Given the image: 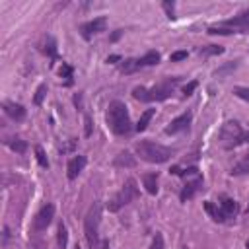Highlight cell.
<instances>
[{
    "mask_svg": "<svg viewBox=\"0 0 249 249\" xmlns=\"http://www.w3.org/2000/svg\"><path fill=\"white\" fill-rule=\"evenodd\" d=\"M115 165H126V167H132V165H134V160L130 158L128 152H121V154L115 158Z\"/></svg>",
    "mask_w": 249,
    "mask_h": 249,
    "instance_id": "obj_24",
    "label": "cell"
},
{
    "mask_svg": "<svg viewBox=\"0 0 249 249\" xmlns=\"http://www.w3.org/2000/svg\"><path fill=\"white\" fill-rule=\"evenodd\" d=\"M245 134L247 132L241 130V126H239L237 121H228L220 128V144L226 150H231V148H235V146H239V144L245 142Z\"/></svg>",
    "mask_w": 249,
    "mask_h": 249,
    "instance_id": "obj_7",
    "label": "cell"
},
{
    "mask_svg": "<svg viewBox=\"0 0 249 249\" xmlns=\"http://www.w3.org/2000/svg\"><path fill=\"white\" fill-rule=\"evenodd\" d=\"M103 249H109V243L107 241H103Z\"/></svg>",
    "mask_w": 249,
    "mask_h": 249,
    "instance_id": "obj_40",
    "label": "cell"
},
{
    "mask_svg": "<svg viewBox=\"0 0 249 249\" xmlns=\"http://www.w3.org/2000/svg\"><path fill=\"white\" fill-rule=\"evenodd\" d=\"M134 148H136V154L144 161H150V163H163L175 154V150L161 146L158 142H152V140H140V142H136Z\"/></svg>",
    "mask_w": 249,
    "mask_h": 249,
    "instance_id": "obj_3",
    "label": "cell"
},
{
    "mask_svg": "<svg viewBox=\"0 0 249 249\" xmlns=\"http://www.w3.org/2000/svg\"><path fill=\"white\" fill-rule=\"evenodd\" d=\"M47 95V86L45 84H41L39 88H37V91H35V97H33V101H35V105H41L43 103V97Z\"/></svg>",
    "mask_w": 249,
    "mask_h": 249,
    "instance_id": "obj_30",
    "label": "cell"
},
{
    "mask_svg": "<svg viewBox=\"0 0 249 249\" xmlns=\"http://www.w3.org/2000/svg\"><path fill=\"white\" fill-rule=\"evenodd\" d=\"M138 195H140V191H138L136 181H134V179H126L124 185L121 187V191H119V193L111 198V202L107 204L109 212H117V210H121L123 206H126V204H130L134 198H138Z\"/></svg>",
    "mask_w": 249,
    "mask_h": 249,
    "instance_id": "obj_5",
    "label": "cell"
},
{
    "mask_svg": "<svg viewBox=\"0 0 249 249\" xmlns=\"http://www.w3.org/2000/svg\"><path fill=\"white\" fill-rule=\"evenodd\" d=\"M99 222H101V204L99 202H93L84 218V233H86V239L89 243L91 249L97 247V230H99Z\"/></svg>",
    "mask_w": 249,
    "mask_h": 249,
    "instance_id": "obj_6",
    "label": "cell"
},
{
    "mask_svg": "<svg viewBox=\"0 0 249 249\" xmlns=\"http://www.w3.org/2000/svg\"><path fill=\"white\" fill-rule=\"evenodd\" d=\"M191 121H193V113H191V111H187V113H183V115L175 117V119L165 126V134H175V132L187 130V128H189V124H191Z\"/></svg>",
    "mask_w": 249,
    "mask_h": 249,
    "instance_id": "obj_9",
    "label": "cell"
},
{
    "mask_svg": "<svg viewBox=\"0 0 249 249\" xmlns=\"http://www.w3.org/2000/svg\"><path fill=\"white\" fill-rule=\"evenodd\" d=\"M107 124H109V128L115 132V134H119V136H123V134H128L130 130H132V126H130V117H128V109H126V105L123 103V101H111L109 103V107H107Z\"/></svg>",
    "mask_w": 249,
    "mask_h": 249,
    "instance_id": "obj_2",
    "label": "cell"
},
{
    "mask_svg": "<svg viewBox=\"0 0 249 249\" xmlns=\"http://www.w3.org/2000/svg\"><path fill=\"white\" fill-rule=\"evenodd\" d=\"M56 239H58V247L60 249H66V245H68V230H66V226L62 222L58 224V235H56Z\"/></svg>",
    "mask_w": 249,
    "mask_h": 249,
    "instance_id": "obj_22",
    "label": "cell"
},
{
    "mask_svg": "<svg viewBox=\"0 0 249 249\" xmlns=\"http://www.w3.org/2000/svg\"><path fill=\"white\" fill-rule=\"evenodd\" d=\"M161 6H163V10H165L167 18H169V19H175V4H173V2H169V0H165Z\"/></svg>",
    "mask_w": 249,
    "mask_h": 249,
    "instance_id": "obj_32",
    "label": "cell"
},
{
    "mask_svg": "<svg viewBox=\"0 0 249 249\" xmlns=\"http://www.w3.org/2000/svg\"><path fill=\"white\" fill-rule=\"evenodd\" d=\"M121 35H123V29H117V31H115V33H113V35L109 37V41H117V39H119Z\"/></svg>",
    "mask_w": 249,
    "mask_h": 249,
    "instance_id": "obj_39",
    "label": "cell"
},
{
    "mask_svg": "<svg viewBox=\"0 0 249 249\" xmlns=\"http://www.w3.org/2000/svg\"><path fill=\"white\" fill-rule=\"evenodd\" d=\"M154 113H156V109H146V111L140 115V119H138V124H136V130H138V132L146 130V126H148V123L152 121Z\"/></svg>",
    "mask_w": 249,
    "mask_h": 249,
    "instance_id": "obj_20",
    "label": "cell"
},
{
    "mask_svg": "<svg viewBox=\"0 0 249 249\" xmlns=\"http://www.w3.org/2000/svg\"><path fill=\"white\" fill-rule=\"evenodd\" d=\"M105 27H107V18H95V19H91V21H88V23L82 25V35L86 39H89L91 35L105 31Z\"/></svg>",
    "mask_w": 249,
    "mask_h": 249,
    "instance_id": "obj_10",
    "label": "cell"
},
{
    "mask_svg": "<svg viewBox=\"0 0 249 249\" xmlns=\"http://www.w3.org/2000/svg\"><path fill=\"white\" fill-rule=\"evenodd\" d=\"M4 113L8 117H12L14 121H23L25 119V107L19 105V103H14V101H6L4 103Z\"/></svg>",
    "mask_w": 249,
    "mask_h": 249,
    "instance_id": "obj_11",
    "label": "cell"
},
{
    "mask_svg": "<svg viewBox=\"0 0 249 249\" xmlns=\"http://www.w3.org/2000/svg\"><path fill=\"white\" fill-rule=\"evenodd\" d=\"M150 249H163V237H161V233H156V235H154Z\"/></svg>",
    "mask_w": 249,
    "mask_h": 249,
    "instance_id": "obj_33",
    "label": "cell"
},
{
    "mask_svg": "<svg viewBox=\"0 0 249 249\" xmlns=\"http://www.w3.org/2000/svg\"><path fill=\"white\" fill-rule=\"evenodd\" d=\"M230 173H231V175H245V173H249V154L243 156V158L231 167Z\"/></svg>",
    "mask_w": 249,
    "mask_h": 249,
    "instance_id": "obj_18",
    "label": "cell"
},
{
    "mask_svg": "<svg viewBox=\"0 0 249 249\" xmlns=\"http://www.w3.org/2000/svg\"><path fill=\"white\" fill-rule=\"evenodd\" d=\"M76 249H80V247H76Z\"/></svg>",
    "mask_w": 249,
    "mask_h": 249,
    "instance_id": "obj_43",
    "label": "cell"
},
{
    "mask_svg": "<svg viewBox=\"0 0 249 249\" xmlns=\"http://www.w3.org/2000/svg\"><path fill=\"white\" fill-rule=\"evenodd\" d=\"M171 173H175V175H181V177H183V175L198 173V169H196L195 165H193V167H187V169H181V167H177V165H175V167H171Z\"/></svg>",
    "mask_w": 249,
    "mask_h": 249,
    "instance_id": "obj_31",
    "label": "cell"
},
{
    "mask_svg": "<svg viewBox=\"0 0 249 249\" xmlns=\"http://www.w3.org/2000/svg\"><path fill=\"white\" fill-rule=\"evenodd\" d=\"M54 218V206L53 204H45L37 214H35V220H33V228L37 231H43L49 228V224L53 222Z\"/></svg>",
    "mask_w": 249,
    "mask_h": 249,
    "instance_id": "obj_8",
    "label": "cell"
},
{
    "mask_svg": "<svg viewBox=\"0 0 249 249\" xmlns=\"http://www.w3.org/2000/svg\"><path fill=\"white\" fill-rule=\"evenodd\" d=\"M210 35H231V33H247L249 31V10H243L241 14L224 19L216 25H210L206 29Z\"/></svg>",
    "mask_w": 249,
    "mask_h": 249,
    "instance_id": "obj_4",
    "label": "cell"
},
{
    "mask_svg": "<svg viewBox=\"0 0 249 249\" xmlns=\"http://www.w3.org/2000/svg\"><path fill=\"white\" fill-rule=\"evenodd\" d=\"M247 214H249V206H247Z\"/></svg>",
    "mask_w": 249,
    "mask_h": 249,
    "instance_id": "obj_42",
    "label": "cell"
},
{
    "mask_svg": "<svg viewBox=\"0 0 249 249\" xmlns=\"http://www.w3.org/2000/svg\"><path fill=\"white\" fill-rule=\"evenodd\" d=\"M185 249H187V247H185Z\"/></svg>",
    "mask_w": 249,
    "mask_h": 249,
    "instance_id": "obj_44",
    "label": "cell"
},
{
    "mask_svg": "<svg viewBox=\"0 0 249 249\" xmlns=\"http://www.w3.org/2000/svg\"><path fill=\"white\" fill-rule=\"evenodd\" d=\"M202 183H204V181H202V177H200V175H198L195 181H189V183L183 187L181 195H179V196H181V200H189V198H193V196L196 195V191H200V189H202Z\"/></svg>",
    "mask_w": 249,
    "mask_h": 249,
    "instance_id": "obj_12",
    "label": "cell"
},
{
    "mask_svg": "<svg viewBox=\"0 0 249 249\" xmlns=\"http://www.w3.org/2000/svg\"><path fill=\"white\" fill-rule=\"evenodd\" d=\"M204 210L212 216V220H216V222H224L226 220V216H224V212H222V208H218V206H214L210 200H206L204 202Z\"/></svg>",
    "mask_w": 249,
    "mask_h": 249,
    "instance_id": "obj_19",
    "label": "cell"
},
{
    "mask_svg": "<svg viewBox=\"0 0 249 249\" xmlns=\"http://www.w3.org/2000/svg\"><path fill=\"white\" fill-rule=\"evenodd\" d=\"M222 53H224V47H220V45H206V47H200L198 49V54H202V56L222 54Z\"/></svg>",
    "mask_w": 249,
    "mask_h": 249,
    "instance_id": "obj_21",
    "label": "cell"
},
{
    "mask_svg": "<svg viewBox=\"0 0 249 249\" xmlns=\"http://www.w3.org/2000/svg\"><path fill=\"white\" fill-rule=\"evenodd\" d=\"M171 62H177V60H183V58H187V51H177V53H173L171 56Z\"/></svg>",
    "mask_w": 249,
    "mask_h": 249,
    "instance_id": "obj_36",
    "label": "cell"
},
{
    "mask_svg": "<svg viewBox=\"0 0 249 249\" xmlns=\"http://www.w3.org/2000/svg\"><path fill=\"white\" fill-rule=\"evenodd\" d=\"M231 93H233L235 97H239V99H243V101L249 103V88H245V86H235V88L231 89Z\"/></svg>",
    "mask_w": 249,
    "mask_h": 249,
    "instance_id": "obj_26",
    "label": "cell"
},
{
    "mask_svg": "<svg viewBox=\"0 0 249 249\" xmlns=\"http://www.w3.org/2000/svg\"><path fill=\"white\" fill-rule=\"evenodd\" d=\"M72 74H74L72 66H70V64H66V62H62V68H60V78H64L68 86L72 84Z\"/></svg>",
    "mask_w": 249,
    "mask_h": 249,
    "instance_id": "obj_27",
    "label": "cell"
},
{
    "mask_svg": "<svg viewBox=\"0 0 249 249\" xmlns=\"http://www.w3.org/2000/svg\"><path fill=\"white\" fill-rule=\"evenodd\" d=\"M177 84H179V78H165L150 89L144 86H136L132 89V97L138 101H163L173 93Z\"/></svg>",
    "mask_w": 249,
    "mask_h": 249,
    "instance_id": "obj_1",
    "label": "cell"
},
{
    "mask_svg": "<svg viewBox=\"0 0 249 249\" xmlns=\"http://www.w3.org/2000/svg\"><path fill=\"white\" fill-rule=\"evenodd\" d=\"M74 103H76L78 109H82V93H76L74 95Z\"/></svg>",
    "mask_w": 249,
    "mask_h": 249,
    "instance_id": "obj_38",
    "label": "cell"
},
{
    "mask_svg": "<svg viewBox=\"0 0 249 249\" xmlns=\"http://www.w3.org/2000/svg\"><path fill=\"white\" fill-rule=\"evenodd\" d=\"M196 86H198V82L196 80H193V82H189L185 88H183V95H191L195 89H196Z\"/></svg>",
    "mask_w": 249,
    "mask_h": 249,
    "instance_id": "obj_34",
    "label": "cell"
},
{
    "mask_svg": "<svg viewBox=\"0 0 249 249\" xmlns=\"http://www.w3.org/2000/svg\"><path fill=\"white\" fill-rule=\"evenodd\" d=\"M160 62V53L158 51H148L144 56L138 58V68H144V66H154Z\"/></svg>",
    "mask_w": 249,
    "mask_h": 249,
    "instance_id": "obj_15",
    "label": "cell"
},
{
    "mask_svg": "<svg viewBox=\"0 0 249 249\" xmlns=\"http://www.w3.org/2000/svg\"><path fill=\"white\" fill-rule=\"evenodd\" d=\"M35 156H37V161H39L41 167H49V160H47V156H45L41 146H35Z\"/></svg>",
    "mask_w": 249,
    "mask_h": 249,
    "instance_id": "obj_29",
    "label": "cell"
},
{
    "mask_svg": "<svg viewBox=\"0 0 249 249\" xmlns=\"http://www.w3.org/2000/svg\"><path fill=\"white\" fill-rule=\"evenodd\" d=\"M142 181H144V187H146V191L150 195H156L158 193V173H146L142 177Z\"/></svg>",
    "mask_w": 249,
    "mask_h": 249,
    "instance_id": "obj_16",
    "label": "cell"
},
{
    "mask_svg": "<svg viewBox=\"0 0 249 249\" xmlns=\"http://www.w3.org/2000/svg\"><path fill=\"white\" fill-rule=\"evenodd\" d=\"M134 70H138V60H136V58H126V60H123V64H121V72H123V74H132Z\"/></svg>",
    "mask_w": 249,
    "mask_h": 249,
    "instance_id": "obj_23",
    "label": "cell"
},
{
    "mask_svg": "<svg viewBox=\"0 0 249 249\" xmlns=\"http://www.w3.org/2000/svg\"><path fill=\"white\" fill-rule=\"evenodd\" d=\"M107 62L109 64H115V62H123V58L119 54H111V56H107Z\"/></svg>",
    "mask_w": 249,
    "mask_h": 249,
    "instance_id": "obj_37",
    "label": "cell"
},
{
    "mask_svg": "<svg viewBox=\"0 0 249 249\" xmlns=\"http://www.w3.org/2000/svg\"><path fill=\"white\" fill-rule=\"evenodd\" d=\"M220 208H222V212H224L226 220H228V218H233V216L239 212V204H237L233 198H228V196H224V198H222Z\"/></svg>",
    "mask_w": 249,
    "mask_h": 249,
    "instance_id": "obj_14",
    "label": "cell"
},
{
    "mask_svg": "<svg viewBox=\"0 0 249 249\" xmlns=\"http://www.w3.org/2000/svg\"><path fill=\"white\" fill-rule=\"evenodd\" d=\"M235 68H237V60H233V62H228V64H224L222 68H218V70L214 72V76H216V78H222V76H226V74L233 72Z\"/></svg>",
    "mask_w": 249,
    "mask_h": 249,
    "instance_id": "obj_25",
    "label": "cell"
},
{
    "mask_svg": "<svg viewBox=\"0 0 249 249\" xmlns=\"http://www.w3.org/2000/svg\"><path fill=\"white\" fill-rule=\"evenodd\" d=\"M84 124H86L84 134H86V136H91V126H93V124H91V117H89V115L84 117Z\"/></svg>",
    "mask_w": 249,
    "mask_h": 249,
    "instance_id": "obj_35",
    "label": "cell"
},
{
    "mask_svg": "<svg viewBox=\"0 0 249 249\" xmlns=\"http://www.w3.org/2000/svg\"><path fill=\"white\" fill-rule=\"evenodd\" d=\"M4 142H6V146H10V148H12L14 152H18V154H23V152L27 150V142L21 140V138H18V136H14V138H6Z\"/></svg>",
    "mask_w": 249,
    "mask_h": 249,
    "instance_id": "obj_17",
    "label": "cell"
},
{
    "mask_svg": "<svg viewBox=\"0 0 249 249\" xmlns=\"http://www.w3.org/2000/svg\"><path fill=\"white\" fill-rule=\"evenodd\" d=\"M84 165H86V158L84 156H74L70 161H68V167H66V175H68V179L72 181V179H76L78 177V173L84 169Z\"/></svg>",
    "mask_w": 249,
    "mask_h": 249,
    "instance_id": "obj_13",
    "label": "cell"
},
{
    "mask_svg": "<svg viewBox=\"0 0 249 249\" xmlns=\"http://www.w3.org/2000/svg\"><path fill=\"white\" fill-rule=\"evenodd\" d=\"M45 53L51 54V60H56V43L53 37H47V47H45Z\"/></svg>",
    "mask_w": 249,
    "mask_h": 249,
    "instance_id": "obj_28",
    "label": "cell"
},
{
    "mask_svg": "<svg viewBox=\"0 0 249 249\" xmlns=\"http://www.w3.org/2000/svg\"><path fill=\"white\" fill-rule=\"evenodd\" d=\"M245 247H247V249H249V239H247V243H245Z\"/></svg>",
    "mask_w": 249,
    "mask_h": 249,
    "instance_id": "obj_41",
    "label": "cell"
}]
</instances>
